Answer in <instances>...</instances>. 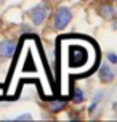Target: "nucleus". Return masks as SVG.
Here are the masks:
<instances>
[{
	"label": "nucleus",
	"mask_w": 117,
	"mask_h": 122,
	"mask_svg": "<svg viewBox=\"0 0 117 122\" xmlns=\"http://www.w3.org/2000/svg\"><path fill=\"white\" fill-rule=\"evenodd\" d=\"M71 19H72L71 10H69V8H59L55 15V29L63 30L69 23H71Z\"/></svg>",
	"instance_id": "f257e3e1"
},
{
	"label": "nucleus",
	"mask_w": 117,
	"mask_h": 122,
	"mask_svg": "<svg viewBox=\"0 0 117 122\" xmlns=\"http://www.w3.org/2000/svg\"><path fill=\"white\" fill-rule=\"evenodd\" d=\"M48 13H50V8H48V5H45V3H39L37 6H34L31 10V18H32V21H34V24L40 26L43 21L47 19Z\"/></svg>",
	"instance_id": "f03ea898"
},
{
	"label": "nucleus",
	"mask_w": 117,
	"mask_h": 122,
	"mask_svg": "<svg viewBox=\"0 0 117 122\" xmlns=\"http://www.w3.org/2000/svg\"><path fill=\"white\" fill-rule=\"evenodd\" d=\"M16 50V42L15 40H3L0 43V56L2 58H11Z\"/></svg>",
	"instance_id": "7ed1b4c3"
},
{
	"label": "nucleus",
	"mask_w": 117,
	"mask_h": 122,
	"mask_svg": "<svg viewBox=\"0 0 117 122\" xmlns=\"http://www.w3.org/2000/svg\"><path fill=\"white\" fill-rule=\"evenodd\" d=\"M99 77H101V80H103V82H112V80H114V77H116V74H114V71L111 69V66L103 64V66H101V69H99Z\"/></svg>",
	"instance_id": "20e7f679"
},
{
	"label": "nucleus",
	"mask_w": 117,
	"mask_h": 122,
	"mask_svg": "<svg viewBox=\"0 0 117 122\" xmlns=\"http://www.w3.org/2000/svg\"><path fill=\"white\" fill-rule=\"evenodd\" d=\"M101 15H103L104 18L114 19L116 18V8H114L111 3H106L104 6H101Z\"/></svg>",
	"instance_id": "39448f33"
},
{
	"label": "nucleus",
	"mask_w": 117,
	"mask_h": 122,
	"mask_svg": "<svg viewBox=\"0 0 117 122\" xmlns=\"http://www.w3.org/2000/svg\"><path fill=\"white\" fill-rule=\"evenodd\" d=\"M85 100V93L80 90V88H74V93H72V97H71V101H74V103H82Z\"/></svg>",
	"instance_id": "423d86ee"
},
{
	"label": "nucleus",
	"mask_w": 117,
	"mask_h": 122,
	"mask_svg": "<svg viewBox=\"0 0 117 122\" xmlns=\"http://www.w3.org/2000/svg\"><path fill=\"white\" fill-rule=\"evenodd\" d=\"M66 104H68V100H56V101H53V104H51V111H53V112H58V111H61Z\"/></svg>",
	"instance_id": "0eeeda50"
},
{
	"label": "nucleus",
	"mask_w": 117,
	"mask_h": 122,
	"mask_svg": "<svg viewBox=\"0 0 117 122\" xmlns=\"http://www.w3.org/2000/svg\"><path fill=\"white\" fill-rule=\"evenodd\" d=\"M31 119H32L31 114H23V116L16 117V121H31Z\"/></svg>",
	"instance_id": "6e6552de"
},
{
	"label": "nucleus",
	"mask_w": 117,
	"mask_h": 122,
	"mask_svg": "<svg viewBox=\"0 0 117 122\" xmlns=\"http://www.w3.org/2000/svg\"><path fill=\"white\" fill-rule=\"evenodd\" d=\"M107 58H109V61H111L112 64H116V63H117V56L114 55V53H109V55H107Z\"/></svg>",
	"instance_id": "1a4fd4ad"
},
{
	"label": "nucleus",
	"mask_w": 117,
	"mask_h": 122,
	"mask_svg": "<svg viewBox=\"0 0 117 122\" xmlns=\"http://www.w3.org/2000/svg\"><path fill=\"white\" fill-rule=\"evenodd\" d=\"M55 2H58V0H55Z\"/></svg>",
	"instance_id": "9d476101"
}]
</instances>
